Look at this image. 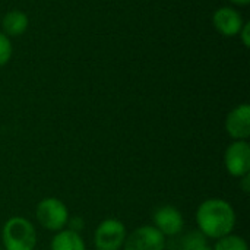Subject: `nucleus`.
Returning <instances> with one entry per match:
<instances>
[{
  "mask_svg": "<svg viewBox=\"0 0 250 250\" xmlns=\"http://www.w3.org/2000/svg\"><path fill=\"white\" fill-rule=\"evenodd\" d=\"M198 231L207 239H221L231 234L236 227V211L221 198L204 201L196 209Z\"/></svg>",
  "mask_w": 250,
  "mask_h": 250,
  "instance_id": "1",
  "label": "nucleus"
},
{
  "mask_svg": "<svg viewBox=\"0 0 250 250\" xmlns=\"http://www.w3.org/2000/svg\"><path fill=\"white\" fill-rule=\"evenodd\" d=\"M1 242L4 250H34L37 245L35 227L23 217H12L3 226Z\"/></svg>",
  "mask_w": 250,
  "mask_h": 250,
  "instance_id": "2",
  "label": "nucleus"
},
{
  "mask_svg": "<svg viewBox=\"0 0 250 250\" xmlns=\"http://www.w3.org/2000/svg\"><path fill=\"white\" fill-rule=\"evenodd\" d=\"M35 217L42 229L57 233L67 226L69 209L57 198H44L35 208Z\"/></svg>",
  "mask_w": 250,
  "mask_h": 250,
  "instance_id": "3",
  "label": "nucleus"
},
{
  "mask_svg": "<svg viewBox=\"0 0 250 250\" xmlns=\"http://www.w3.org/2000/svg\"><path fill=\"white\" fill-rule=\"evenodd\" d=\"M126 236V227L120 220L107 218L94 231V246L97 250H120Z\"/></svg>",
  "mask_w": 250,
  "mask_h": 250,
  "instance_id": "4",
  "label": "nucleus"
},
{
  "mask_svg": "<svg viewBox=\"0 0 250 250\" xmlns=\"http://www.w3.org/2000/svg\"><path fill=\"white\" fill-rule=\"evenodd\" d=\"M224 166L230 176L242 179L250 174V145L248 141L231 142L224 152Z\"/></svg>",
  "mask_w": 250,
  "mask_h": 250,
  "instance_id": "5",
  "label": "nucleus"
},
{
  "mask_svg": "<svg viewBox=\"0 0 250 250\" xmlns=\"http://www.w3.org/2000/svg\"><path fill=\"white\" fill-rule=\"evenodd\" d=\"M166 236L154 226H141L126 236L123 250H164Z\"/></svg>",
  "mask_w": 250,
  "mask_h": 250,
  "instance_id": "6",
  "label": "nucleus"
},
{
  "mask_svg": "<svg viewBox=\"0 0 250 250\" xmlns=\"http://www.w3.org/2000/svg\"><path fill=\"white\" fill-rule=\"evenodd\" d=\"M152 226L163 236H177L185 227V218L180 209L173 205L160 207L152 215Z\"/></svg>",
  "mask_w": 250,
  "mask_h": 250,
  "instance_id": "7",
  "label": "nucleus"
},
{
  "mask_svg": "<svg viewBox=\"0 0 250 250\" xmlns=\"http://www.w3.org/2000/svg\"><path fill=\"white\" fill-rule=\"evenodd\" d=\"M226 130L234 141H248L250 136V105L234 107L226 119Z\"/></svg>",
  "mask_w": 250,
  "mask_h": 250,
  "instance_id": "8",
  "label": "nucleus"
},
{
  "mask_svg": "<svg viewBox=\"0 0 250 250\" xmlns=\"http://www.w3.org/2000/svg\"><path fill=\"white\" fill-rule=\"evenodd\" d=\"M212 23L221 35L236 37L240 32L245 21L239 10H236L234 7H230V6H223L215 10V13L212 16Z\"/></svg>",
  "mask_w": 250,
  "mask_h": 250,
  "instance_id": "9",
  "label": "nucleus"
},
{
  "mask_svg": "<svg viewBox=\"0 0 250 250\" xmlns=\"http://www.w3.org/2000/svg\"><path fill=\"white\" fill-rule=\"evenodd\" d=\"M29 25V19L26 16L25 12L22 10H9L1 21V28H3V34H6L7 37H19L22 35L26 28Z\"/></svg>",
  "mask_w": 250,
  "mask_h": 250,
  "instance_id": "10",
  "label": "nucleus"
},
{
  "mask_svg": "<svg viewBox=\"0 0 250 250\" xmlns=\"http://www.w3.org/2000/svg\"><path fill=\"white\" fill-rule=\"evenodd\" d=\"M51 250H86L85 242L79 233H75L69 229H63L56 233L51 239Z\"/></svg>",
  "mask_w": 250,
  "mask_h": 250,
  "instance_id": "11",
  "label": "nucleus"
},
{
  "mask_svg": "<svg viewBox=\"0 0 250 250\" xmlns=\"http://www.w3.org/2000/svg\"><path fill=\"white\" fill-rule=\"evenodd\" d=\"M182 250H214L208 243V239L201 231L188 233L182 239Z\"/></svg>",
  "mask_w": 250,
  "mask_h": 250,
  "instance_id": "12",
  "label": "nucleus"
},
{
  "mask_svg": "<svg viewBox=\"0 0 250 250\" xmlns=\"http://www.w3.org/2000/svg\"><path fill=\"white\" fill-rule=\"evenodd\" d=\"M214 250H249L248 242L237 234H227L221 239H217Z\"/></svg>",
  "mask_w": 250,
  "mask_h": 250,
  "instance_id": "13",
  "label": "nucleus"
},
{
  "mask_svg": "<svg viewBox=\"0 0 250 250\" xmlns=\"http://www.w3.org/2000/svg\"><path fill=\"white\" fill-rule=\"evenodd\" d=\"M13 47L9 40V37L3 32H0V67H3L12 57Z\"/></svg>",
  "mask_w": 250,
  "mask_h": 250,
  "instance_id": "14",
  "label": "nucleus"
},
{
  "mask_svg": "<svg viewBox=\"0 0 250 250\" xmlns=\"http://www.w3.org/2000/svg\"><path fill=\"white\" fill-rule=\"evenodd\" d=\"M240 38H242V42L245 47H250V23L249 22H245L240 32H239Z\"/></svg>",
  "mask_w": 250,
  "mask_h": 250,
  "instance_id": "15",
  "label": "nucleus"
},
{
  "mask_svg": "<svg viewBox=\"0 0 250 250\" xmlns=\"http://www.w3.org/2000/svg\"><path fill=\"white\" fill-rule=\"evenodd\" d=\"M67 226H69V230H72L75 233H79L83 229V220L81 217H75V218H70L69 217Z\"/></svg>",
  "mask_w": 250,
  "mask_h": 250,
  "instance_id": "16",
  "label": "nucleus"
},
{
  "mask_svg": "<svg viewBox=\"0 0 250 250\" xmlns=\"http://www.w3.org/2000/svg\"><path fill=\"white\" fill-rule=\"evenodd\" d=\"M230 1L237 4V6H248L250 3V0H230Z\"/></svg>",
  "mask_w": 250,
  "mask_h": 250,
  "instance_id": "17",
  "label": "nucleus"
},
{
  "mask_svg": "<svg viewBox=\"0 0 250 250\" xmlns=\"http://www.w3.org/2000/svg\"><path fill=\"white\" fill-rule=\"evenodd\" d=\"M0 250H1V249H0Z\"/></svg>",
  "mask_w": 250,
  "mask_h": 250,
  "instance_id": "18",
  "label": "nucleus"
}]
</instances>
